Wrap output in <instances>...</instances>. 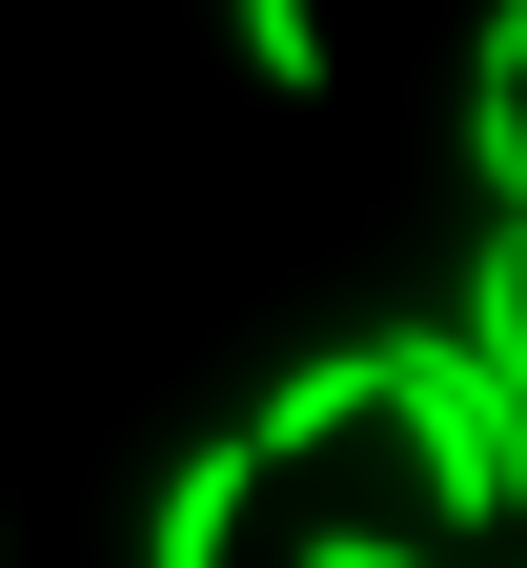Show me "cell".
Here are the masks:
<instances>
[{
	"label": "cell",
	"mask_w": 527,
	"mask_h": 568,
	"mask_svg": "<svg viewBox=\"0 0 527 568\" xmlns=\"http://www.w3.org/2000/svg\"><path fill=\"white\" fill-rule=\"evenodd\" d=\"M487 244H507V264H527V183H507V203H487Z\"/></svg>",
	"instance_id": "8992f818"
},
{
	"label": "cell",
	"mask_w": 527,
	"mask_h": 568,
	"mask_svg": "<svg viewBox=\"0 0 527 568\" xmlns=\"http://www.w3.org/2000/svg\"><path fill=\"white\" fill-rule=\"evenodd\" d=\"M244 426H264V467H305V447H345V426H386V325H365V345H325V366H284Z\"/></svg>",
	"instance_id": "3957f363"
},
{
	"label": "cell",
	"mask_w": 527,
	"mask_h": 568,
	"mask_svg": "<svg viewBox=\"0 0 527 568\" xmlns=\"http://www.w3.org/2000/svg\"><path fill=\"white\" fill-rule=\"evenodd\" d=\"M244 508H264V426H203V447L163 467V508H142V568H223Z\"/></svg>",
	"instance_id": "7a4b0ae2"
},
{
	"label": "cell",
	"mask_w": 527,
	"mask_h": 568,
	"mask_svg": "<svg viewBox=\"0 0 527 568\" xmlns=\"http://www.w3.org/2000/svg\"><path fill=\"white\" fill-rule=\"evenodd\" d=\"M467 183H487V203L527 183V0L467 21Z\"/></svg>",
	"instance_id": "277c9868"
},
{
	"label": "cell",
	"mask_w": 527,
	"mask_h": 568,
	"mask_svg": "<svg viewBox=\"0 0 527 568\" xmlns=\"http://www.w3.org/2000/svg\"><path fill=\"white\" fill-rule=\"evenodd\" d=\"M223 21H244V61H264L284 102H325V0H223Z\"/></svg>",
	"instance_id": "5b68a950"
},
{
	"label": "cell",
	"mask_w": 527,
	"mask_h": 568,
	"mask_svg": "<svg viewBox=\"0 0 527 568\" xmlns=\"http://www.w3.org/2000/svg\"><path fill=\"white\" fill-rule=\"evenodd\" d=\"M386 426L426 447V528H507L527 508V426H507L467 325H386Z\"/></svg>",
	"instance_id": "6da1fadb"
}]
</instances>
